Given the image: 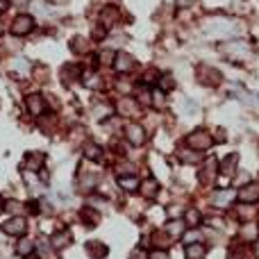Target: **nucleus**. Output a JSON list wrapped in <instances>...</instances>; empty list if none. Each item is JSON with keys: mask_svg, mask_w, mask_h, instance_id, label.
I'll return each instance as SVG.
<instances>
[{"mask_svg": "<svg viewBox=\"0 0 259 259\" xmlns=\"http://www.w3.org/2000/svg\"><path fill=\"white\" fill-rule=\"evenodd\" d=\"M14 71H19V73H25L28 71V62H23V59H14V66H12Z\"/></svg>", "mask_w": 259, "mask_h": 259, "instance_id": "obj_28", "label": "nucleus"}, {"mask_svg": "<svg viewBox=\"0 0 259 259\" xmlns=\"http://www.w3.org/2000/svg\"><path fill=\"white\" fill-rule=\"evenodd\" d=\"M157 189H159V186H157L155 180H146L141 184V191H143V196H146V198H155L157 196Z\"/></svg>", "mask_w": 259, "mask_h": 259, "instance_id": "obj_20", "label": "nucleus"}, {"mask_svg": "<svg viewBox=\"0 0 259 259\" xmlns=\"http://www.w3.org/2000/svg\"><path fill=\"white\" fill-rule=\"evenodd\" d=\"M223 53L227 55V57L241 59V57H245V55L250 53V46H248V44H243V41H234V44H227V46H225Z\"/></svg>", "mask_w": 259, "mask_h": 259, "instance_id": "obj_4", "label": "nucleus"}, {"mask_svg": "<svg viewBox=\"0 0 259 259\" xmlns=\"http://www.w3.org/2000/svg\"><path fill=\"white\" fill-rule=\"evenodd\" d=\"M71 50H73V53H87V39L75 37V39L71 41Z\"/></svg>", "mask_w": 259, "mask_h": 259, "instance_id": "obj_24", "label": "nucleus"}, {"mask_svg": "<svg viewBox=\"0 0 259 259\" xmlns=\"http://www.w3.org/2000/svg\"><path fill=\"white\" fill-rule=\"evenodd\" d=\"M182 230H184V223H182V220H171V223L166 225V234L168 236H180Z\"/></svg>", "mask_w": 259, "mask_h": 259, "instance_id": "obj_21", "label": "nucleus"}, {"mask_svg": "<svg viewBox=\"0 0 259 259\" xmlns=\"http://www.w3.org/2000/svg\"><path fill=\"white\" fill-rule=\"evenodd\" d=\"M80 218H82V223L87 225V227H93V225H98L100 214H98V209H91V207H82V209H80Z\"/></svg>", "mask_w": 259, "mask_h": 259, "instance_id": "obj_11", "label": "nucleus"}, {"mask_svg": "<svg viewBox=\"0 0 259 259\" xmlns=\"http://www.w3.org/2000/svg\"><path fill=\"white\" fill-rule=\"evenodd\" d=\"M189 146L196 148V150H207L211 146V137L207 132H193L189 137Z\"/></svg>", "mask_w": 259, "mask_h": 259, "instance_id": "obj_8", "label": "nucleus"}, {"mask_svg": "<svg viewBox=\"0 0 259 259\" xmlns=\"http://www.w3.org/2000/svg\"><path fill=\"white\" fill-rule=\"evenodd\" d=\"M182 161H198V155H193V152H182Z\"/></svg>", "mask_w": 259, "mask_h": 259, "instance_id": "obj_31", "label": "nucleus"}, {"mask_svg": "<svg viewBox=\"0 0 259 259\" xmlns=\"http://www.w3.org/2000/svg\"><path fill=\"white\" fill-rule=\"evenodd\" d=\"M5 209L10 211V214H14V216H21V209H23V205H21L19 200H7V202H5Z\"/></svg>", "mask_w": 259, "mask_h": 259, "instance_id": "obj_26", "label": "nucleus"}, {"mask_svg": "<svg viewBox=\"0 0 259 259\" xmlns=\"http://www.w3.org/2000/svg\"><path fill=\"white\" fill-rule=\"evenodd\" d=\"M80 78V66H75V64H66L62 69V80L64 82H75V80Z\"/></svg>", "mask_w": 259, "mask_h": 259, "instance_id": "obj_12", "label": "nucleus"}, {"mask_svg": "<svg viewBox=\"0 0 259 259\" xmlns=\"http://www.w3.org/2000/svg\"><path fill=\"white\" fill-rule=\"evenodd\" d=\"M202 257H205V245L200 243L186 245V259H202Z\"/></svg>", "mask_w": 259, "mask_h": 259, "instance_id": "obj_15", "label": "nucleus"}, {"mask_svg": "<svg viewBox=\"0 0 259 259\" xmlns=\"http://www.w3.org/2000/svg\"><path fill=\"white\" fill-rule=\"evenodd\" d=\"M150 259H168V254H166V252H161V250H157V252L150 254Z\"/></svg>", "mask_w": 259, "mask_h": 259, "instance_id": "obj_33", "label": "nucleus"}, {"mask_svg": "<svg viewBox=\"0 0 259 259\" xmlns=\"http://www.w3.org/2000/svg\"><path fill=\"white\" fill-rule=\"evenodd\" d=\"M186 223H189V225L200 223V214H198L196 209H189V211H186Z\"/></svg>", "mask_w": 259, "mask_h": 259, "instance_id": "obj_27", "label": "nucleus"}, {"mask_svg": "<svg viewBox=\"0 0 259 259\" xmlns=\"http://www.w3.org/2000/svg\"><path fill=\"white\" fill-rule=\"evenodd\" d=\"M28 209H30V214H39V205H37V202H30Z\"/></svg>", "mask_w": 259, "mask_h": 259, "instance_id": "obj_36", "label": "nucleus"}, {"mask_svg": "<svg viewBox=\"0 0 259 259\" xmlns=\"http://www.w3.org/2000/svg\"><path fill=\"white\" fill-rule=\"evenodd\" d=\"M239 200L243 202H257L259 200V184H245L239 191Z\"/></svg>", "mask_w": 259, "mask_h": 259, "instance_id": "obj_10", "label": "nucleus"}, {"mask_svg": "<svg viewBox=\"0 0 259 259\" xmlns=\"http://www.w3.org/2000/svg\"><path fill=\"white\" fill-rule=\"evenodd\" d=\"M3 232L10 236H23L28 232V220L23 216H12L7 223H3Z\"/></svg>", "mask_w": 259, "mask_h": 259, "instance_id": "obj_2", "label": "nucleus"}, {"mask_svg": "<svg viewBox=\"0 0 259 259\" xmlns=\"http://www.w3.org/2000/svg\"><path fill=\"white\" fill-rule=\"evenodd\" d=\"M44 161H46V155H41V152H30V155L25 157V168L32 173H39V171H44Z\"/></svg>", "mask_w": 259, "mask_h": 259, "instance_id": "obj_7", "label": "nucleus"}, {"mask_svg": "<svg viewBox=\"0 0 259 259\" xmlns=\"http://www.w3.org/2000/svg\"><path fill=\"white\" fill-rule=\"evenodd\" d=\"M161 89H164V91L173 89V78L171 75H164V78H161Z\"/></svg>", "mask_w": 259, "mask_h": 259, "instance_id": "obj_30", "label": "nucleus"}, {"mask_svg": "<svg viewBox=\"0 0 259 259\" xmlns=\"http://www.w3.org/2000/svg\"><path fill=\"white\" fill-rule=\"evenodd\" d=\"M32 250H35V245H32V241H21L19 248H16V252L23 254V257H28V254H32Z\"/></svg>", "mask_w": 259, "mask_h": 259, "instance_id": "obj_25", "label": "nucleus"}, {"mask_svg": "<svg viewBox=\"0 0 259 259\" xmlns=\"http://www.w3.org/2000/svg\"><path fill=\"white\" fill-rule=\"evenodd\" d=\"M232 198H234V193H232L230 189H223L218 193V196H214V205H218V207H225L227 205V202L232 200Z\"/></svg>", "mask_w": 259, "mask_h": 259, "instance_id": "obj_19", "label": "nucleus"}, {"mask_svg": "<svg viewBox=\"0 0 259 259\" xmlns=\"http://www.w3.org/2000/svg\"><path fill=\"white\" fill-rule=\"evenodd\" d=\"M116 16H118V12H116V7H105V12H103V23L105 25H109V23H114L116 21Z\"/></svg>", "mask_w": 259, "mask_h": 259, "instance_id": "obj_23", "label": "nucleus"}, {"mask_svg": "<svg viewBox=\"0 0 259 259\" xmlns=\"http://www.w3.org/2000/svg\"><path fill=\"white\" fill-rule=\"evenodd\" d=\"M236 161H239V157H236V155H230L227 159L223 161V173H225V175H232V173H234Z\"/></svg>", "mask_w": 259, "mask_h": 259, "instance_id": "obj_22", "label": "nucleus"}, {"mask_svg": "<svg viewBox=\"0 0 259 259\" xmlns=\"http://www.w3.org/2000/svg\"><path fill=\"white\" fill-rule=\"evenodd\" d=\"M118 112H121L123 116H132V114L137 112V105H134V100L123 98L121 103H118Z\"/></svg>", "mask_w": 259, "mask_h": 259, "instance_id": "obj_16", "label": "nucleus"}, {"mask_svg": "<svg viewBox=\"0 0 259 259\" xmlns=\"http://www.w3.org/2000/svg\"><path fill=\"white\" fill-rule=\"evenodd\" d=\"M198 78H200L202 84H218L220 82V73L209 69V66H200V69H198Z\"/></svg>", "mask_w": 259, "mask_h": 259, "instance_id": "obj_9", "label": "nucleus"}, {"mask_svg": "<svg viewBox=\"0 0 259 259\" xmlns=\"http://www.w3.org/2000/svg\"><path fill=\"white\" fill-rule=\"evenodd\" d=\"M10 30H12V35L25 37V35H30V32L35 30V19L28 16V14H21V16H16V19H14V23H12Z\"/></svg>", "mask_w": 259, "mask_h": 259, "instance_id": "obj_1", "label": "nucleus"}, {"mask_svg": "<svg viewBox=\"0 0 259 259\" xmlns=\"http://www.w3.org/2000/svg\"><path fill=\"white\" fill-rule=\"evenodd\" d=\"M191 3H196V0H177V5L180 7H189Z\"/></svg>", "mask_w": 259, "mask_h": 259, "instance_id": "obj_38", "label": "nucleus"}, {"mask_svg": "<svg viewBox=\"0 0 259 259\" xmlns=\"http://www.w3.org/2000/svg\"><path fill=\"white\" fill-rule=\"evenodd\" d=\"M25 107H28V112L32 114V116H41L46 109V100L41 98L39 93H32V96L25 98Z\"/></svg>", "mask_w": 259, "mask_h": 259, "instance_id": "obj_3", "label": "nucleus"}, {"mask_svg": "<svg viewBox=\"0 0 259 259\" xmlns=\"http://www.w3.org/2000/svg\"><path fill=\"white\" fill-rule=\"evenodd\" d=\"M87 87H91V89H96V87H100V78H96V75H87Z\"/></svg>", "mask_w": 259, "mask_h": 259, "instance_id": "obj_29", "label": "nucleus"}, {"mask_svg": "<svg viewBox=\"0 0 259 259\" xmlns=\"http://www.w3.org/2000/svg\"><path fill=\"white\" fill-rule=\"evenodd\" d=\"M114 66H116L118 73H127V71L134 69V57L127 53H118L116 57H114Z\"/></svg>", "mask_w": 259, "mask_h": 259, "instance_id": "obj_6", "label": "nucleus"}, {"mask_svg": "<svg viewBox=\"0 0 259 259\" xmlns=\"http://www.w3.org/2000/svg\"><path fill=\"white\" fill-rule=\"evenodd\" d=\"M93 37H96V39H103V37H105V30H103V28H96V30H93Z\"/></svg>", "mask_w": 259, "mask_h": 259, "instance_id": "obj_35", "label": "nucleus"}, {"mask_svg": "<svg viewBox=\"0 0 259 259\" xmlns=\"http://www.w3.org/2000/svg\"><path fill=\"white\" fill-rule=\"evenodd\" d=\"M118 186H121V189H125V191H134L139 186V180L134 175H130V177H118Z\"/></svg>", "mask_w": 259, "mask_h": 259, "instance_id": "obj_17", "label": "nucleus"}, {"mask_svg": "<svg viewBox=\"0 0 259 259\" xmlns=\"http://www.w3.org/2000/svg\"><path fill=\"white\" fill-rule=\"evenodd\" d=\"M10 10V0H0V14Z\"/></svg>", "mask_w": 259, "mask_h": 259, "instance_id": "obj_37", "label": "nucleus"}, {"mask_svg": "<svg viewBox=\"0 0 259 259\" xmlns=\"http://www.w3.org/2000/svg\"><path fill=\"white\" fill-rule=\"evenodd\" d=\"M114 57H116V55H112V53H100V62H105V64H109Z\"/></svg>", "mask_w": 259, "mask_h": 259, "instance_id": "obj_32", "label": "nucleus"}, {"mask_svg": "<svg viewBox=\"0 0 259 259\" xmlns=\"http://www.w3.org/2000/svg\"><path fill=\"white\" fill-rule=\"evenodd\" d=\"M71 243V232L69 230H59L53 234V245L55 248H66Z\"/></svg>", "mask_w": 259, "mask_h": 259, "instance_id": "obj_13", "label": "nucleus"}, {"mask_svg": "<svg viewBox=\"0 0 259 259\" xmlns=\"http://www.w3.org/2000/svg\"><path fill=\"white\" fill-rule=\"evenodd\" d=\"M130 259H146V252H143V250H134Z\"/></svg>", "mask_w": 259, "mask_h": 259, "instance_id": "obj_34", "label": "nucleus"}, {"mask_svg": "<svg viewBox=\"0 0 259 259\" xmlns=\"http://www.w3.org/2000/svg\"><path fill=\"white\" fill-rule=\"evenodd\" d=\"M87 252L91 254L93 259H103L105 254H107V248H105L103 243H98V241H91V243H87Z\"/></svg>", "mask_w": 259, "mask_h": 259, "instance_id": "obj_14", "label": "nucleus"}, {"mask_svg": "<svg viewBox=\"0 0 259 259\" xmlns=\"http://www.w3.org/2000/svg\"><path fill=\"white\" fill-rule=\"evenodd\" d=\"M84 157L96 161L103 157V150H100V146H96V143H89V146H84Z\"/></svg>", "mask_w": 259, "mask_h": 259, "instance_id": "obj_18", "label": "nucleus"}, {"mask_svg": "<svg viewBox=\"0 0 259 259\" xmlns=\"http://www.w3.org/2000/svg\"><path fill=\"white\" fill-rule=\"evenodd\" d=\"M3 209H5V202H3V198H0V214H3Z\"/></svg>", "mask_w": 259, "mask_h": 259, "instance_id": "obj_39", "label": "nucleus"}, {"mask_svg": "<svg viewBox=\"0 0 259 259\" xmlns=\"http://www.w3.org/2000/svg\"><path fill=\"white\" fill-rule=\"evenodd\" d=\"M125 134H127V141L134 143V146H141V143L146 141V132H143V127L137 125V123H130V125L125 127Z\"/></svg>", "mask_w": 259, "mask_h": 259, "instance_id": "obj_5", "label": "nucleus"}]
</instances>
